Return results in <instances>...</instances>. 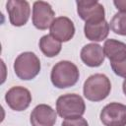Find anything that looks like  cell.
<instances>
[{"label": "cell", "mask_w": 126, "mask_h": 126, "mask_svg": "<svg viewBox=\"0 0 126 126\" xmlns=\"http://www.w3.org/2000/svg\"><path fill=\"white\" fill-rule=\"evenodd\" d=\"M110 66L112 68V71L119 77L126 79V59L122 62L118 63H110Z\"/></svg>", "instance_id": "18"}, {"label": "cell", "mask_w": 126, "mask_h": 126, "mask_svg": "<svg viewBox=\"0 0 126 126\" xmlns=\"http://www.w3.org/2000/svg\"><path fill=\"white\" fill-rule=\"evenodd\" d=\"M61 126H89L87 120L83 118L82 116L79 117H73V118H66Z\"/></svg>", "instance_id": "17"}, {"label": "cell", "mask_w": 126, "mask_h": 126, "mask_svg": "<svg viewBox=\"0 0 126 126\" xmlns=\"http://www.w3.org/2000/svg\"><path fill=\"white\" fill-rule=\"evenodd\" d=\"M111 91V83L104 74H94L84 83V95L91 101H100L108 96Z\"/></svg>", "instance_id": "2"}, {"label": "cell", "mask_w": 126, "mask_h": 126, "mask_svg": "<svg viewBox=\"0 0 126 126\" xmlns=\"http://www.w3.org/2000/svg\"><path fill=\"white\" fill-rule=\"evenodd\" d=\"M82 61L89 67H98L104 61L103 47L97 43L86 44L80 53Z\"/></svg>", "instance_id": "12"}, {"label": "cell", "mask_w": 126, "mask_h": 126, "mask_svg": "<svg viewBox=\"0 0 126 126\" xmlns=\"http://www.w3.org/2000/svg\"><path fill=\"white\" fill-rule=\"evenodd\" d=\"M40 68L39 58L31 51L21 53L14 62V71L16 76L24 81L35 78L40 72Z\"/></svg>", "instance_id": "3"}, {"label": "cell", "mask_w": 126, "mask_h": 126, "mask_svg": "<svg viewBox=\"0 0 126 126\" xmlns=\"http://www.w3.org/2000/svg\"><path fill=\"white\" fill-rule=\"evenodd\" d=\"M39 48L46 57H54L60 53L62 45L50 34H45L39 39Z\"/></svg>", "instance_id": "15"}, {"label": "cell", "mask_w": 126, "mask_h": 126, "mask_svg": "<svg viewBox=\"0 0 126 126\" xmlns=\"http://www.w3.org/2000/svg\"><path fill=\"white\" fill-rule=\"evenodd\" d=\"M5 100L8 106L15 111L26 110L32 102L30 91L24 87H12L5 94Z\"/></svg>", "instance_id": "9"}, {"label": "cell", "mask_w": 126, "mask_h": 126, "mask_svg": "<svg viewBox=\"0 0 126 126\" xmlns=\"http://www.w3.org/2000/svg\"><path fill=\"white\" fill-rule=\"evenodd\" d=\"M99 118L104 126H126V105L110 102L102 108Z\"/></svg>", "instance_id": "6"}, {"label": "cell", "mask_w": 126, "mask_h": 126, "mask_svg": "<svg viewBox=\"0 0 126 126\" xmlns=\"http://www.w3.org/2000/svg\"><path fill=\"white\" fill-rule=\"evenodd\" d=\"M49 29L50 35L60 42L69 41L75 34L74 23L69 18L64 16L55 18Z\"/></svg>", "instance_id": "10"}, {"label": "cell", "mask_w": 126, "mask_h": 126, "mask_svg": "<svg viewBox=\"0 0 126 126\" xmlns=\"http://www.w3.org/2000/svg\"><path fill=\"white\" fill-rule=\"evenodd\" d=\"M80 77L78 67L71 61L62 60L56 63L50 74V80L54 87L66 89L77 84Z\"/></svg>", "instance_id": "1"}, {"label": "cell", "mask_w": 126, "mask_h": 126, "mask_svg": "<svg viewBox=\"0 0 126 126\" xmlns=\"http://www.w3.org/2000/svg\"><path fill=\"white\" fill-rule=\"evenodd\" d=\"M113 4L117 10H119L120 12L126 13V0H114Z\"/></svg>", "instance_id": "19"}, {"label": "cell", "mask_w": 126, "mask_h": 126, "mask_svg": "<svg viewBox=\"0 0 126 126\" xmlns=\"http://www.w3.org/2000/svg\"><path fill=\"white\" fill-rule=\"evenodd\" d=\"M77 13L79 17L86 23H97L104 21V8L96 0H81L76 1Z\"/></svg>", "instance_id": "5"}, {"label": "cell", "mask_w": 126, "mask_h": 126, "mask_svg": "<svg viewBox=\"0 0 126 126\" xmlns=\"http://www.w3.org/2000/svg\"><path fill=\"white\" fill-rule=\"evenodd\" d=\"M84 32L89 40L94 42L102 41L109 33V24L105 20L97 23H86Z\"/></svg>", "instance_id": "14"}, {"label": "cell", "mask_w": 126, "mask_h": 126, "mask_svg": "<svg viewBox=\"0 0 126 126\" xmlns=\"http://www.w3.org/2000/svg\"><path fill=\"white\" fill-rule=\"evenodd\" d=\"M86 104L83 97L77 94L60 95L56 100V112L62 118H73L85 113Z\"/></svg>", "instance_id": "4"}, {"label": "cell", "mask_w": 126, "mask_h": 126, "mask_svg": "<svg viewBox=\"0 0 126 126\" xmlns=\"http://www.w3.org/2000/svg\"><path fill=\"white\" fill-rule=\"evenodd\" d=\"M57 119V112L47 104L36 105L30 117L32 126H54Z\"/></svg>", "instance_id": "11"}, {"label": "cell", "mask_w": 126, "mask_h": 126, "mask_svg": "<svg viewBox=\"0 0 126 126\" xmlns=\"http://www.w3.org/2000/svg\"><path fill=\"white\" fill-rule=\"evenodd\" d=\"M109 28L116 34L126 35V13H116L110 20Z\"/></svg>", "instance_id": "16"}, {"label": "cell", "mask_w": 126, "mask_h": 126, "mask_svg": "<svg viewBox=\"0 0 126 126\" xmlns=\"http://www.w3.org/2000/svg\"><path fill=\"white\" fill-rule=\"evenodd\" d=\"M55 20L51 5L44 1H35L32 6V24L40 31L47 30Z\"/></svg>", "instance_id": "7"}, {"label": "cell", "mask_w": 126, "mask_h": 126, "mask_svg": "<svg viewBox=\"0 0 126 126\" xmlns=\"http://www.w3.org/2000/svg\"><path fill=\"white\" fill-rule=\"evenodd\" d=\"M122 90H123L124 94L126 95V79H125V80H124V82H123V85H122Z\"/></svg>", "instance_id": "20"}, {"label": "cell", "mask_w": 126, "mask_h": 126, "mask_svg": "<svg viewBox=\"0 0 126 126\" xmlns=\"http://www.w3.org/2000/svg\"><path fill=\"white\" fill-rule=\"evenodd\" d=\"M103 51L110 63H118L126 59V43L117 39H106L103 44Z\"/></svg>", "instance_id": "13"}, {"label": "cell", "mask_w": 126, "mask_h": 126, "mask_svg": "<svg viewBox=\"0 0 126 126\" xmlns=\"http://www.w3.org/2000/svg\"><path fill=\"white\" fill-rule=\"evenodd\" d=\"M6 10L10 23L15 27H22L27 24L31 15L30 3L25 0H9L6 3Z\"/></svg>", "instance_id": "8"}]
</instances>
